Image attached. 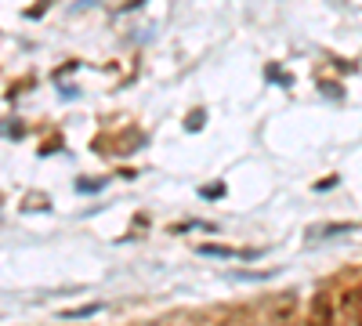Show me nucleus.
<instances>
[{"label": "nucleus", "mask_w": 362, "mask_h": 326, "mask_svg": "<svg viewBox=\"0 0 362 326\" xmlns=\"http://www.w3.org/2000/svg\"><path fill=\"white\" fill-rule=\"evenodd\" d=\"M341 326H362V286L341 293Z\"/></svg>", "instance_id": "f257e3e1"}, {"label": "nucleus", "mask_w": 362, "mask_h": 326, "mask_svg": "<svg viewBox=\"0 0 362 326\" xmlns=\"http://www.w3.org/2000/svg\"><path fill=\"white\" fill-rule=\"evenodd\" d=\"M308 326H334V301H329V293H315L312 298Z\"/></svg>", "instance_id": "f03ea898"}, {"label": "nucleus", "mask_w": 362, "mask_h": 326, "mask_svg": "<svg viewBox=\"0 0 362 326\" xmlns=\"http://www.w3.org/2000/svg\"><path fill=\"white\" fill-rule=\"evenodd\" d=\"M293 308H297V298H293V293H279V298H272L268 315H272V322H276V326H286L290 315H293Z\"/></svg>", "instance_id": "7ed1b4c3"}, {"label": "nucleus", "mask_w": 362, "mask_h": 326, "mask_svg": "<svg viewBox=\"0 0 362 326\" xmlns=\"http://www.w3.org/2000/svg\"><path fill=\"white\" fill-rule=\"evenodd\" d=\"M98 312V305H87V308H69V312H62L66 319H80V315H95Z\"/></svg>", "instance_id": "20e7f679"}, {"label": "nucleus", "mask_w": 362, "mask_h": 326, "mask_svg": "<svg viewBox=\"0 0 362 326\" xmlns=\"http://www.w3.org/2000/svg\"><path fill=\"white\" fill-rule=\"evenodd\" d=\"M206 120V112H199V109H192V116H189V131H196L199 124Z\"/></svg>", "instance_id": "39448f33"}, {"label": "nucleus", "mask_w": 362, "mask_h": 326, "mask_svg": "<svg viewBox=\"0 0 362 326\" xmlns=\"http://www.w3.org/2000/svg\"><path fill=\"white\" fill-rule=\"evenodd\" d=\"M214 326H243V322H235V319H221V322H214Z\"/></svg>", "instance_id": "423d86ee"}]
</instances>
